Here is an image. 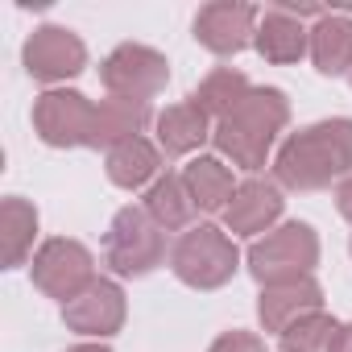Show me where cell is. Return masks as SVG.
I'll return each instance as SVG.
<instances>
[{"instance_id": "1", "label": "cell", "mask_w": 352, "mask_h": 352, "mask_svg": "<svg viewBox=\"0 0 352 352\" xmlns=\"http://www.w3.org/2000/svg\"><path fill=\"white\" fill-rule=\"evenodd\" d=\"M270 170V179L294 195L340 187L352 174V116H327L286 133Z\"/></svg>"}, {"instance_id": "2", "label": "cell", "mask_w": 352, "mask_h": 352, "mask_svg": "<svg viewBox=\"0 0 352 352\" xmlns=\"http://www.w3.org/2000/svg\"><path fill=\"white\" fill-rule=\"evenodd\" d=\"M290 124V100L282 87H253L224 120H216V153L232 162V170H249L253 179L265 170L270 153H278L282 133Z\"/></svg>"}, {"instance_id": "3", "label": "cell", "mask_w": 352, "mask_h": 352, "mask_svg": "<svg viewBox=\"0 0 352 352\" xmlns=\"http://www.w3.org/2000/svg\"><path fill=\"white\" fill-rule=\"evenodd\" d=\"M319 232L307 220H286L274 232H265L261 241L249 245L245 253V270L257 286H278V282H298V278H315L319 265Z\"/></svg>"}, {"instance_id": "4", "label": "cell", "mask_w": 352, "mask_h": 352, "mask_svg": "<svg viewBox=\"0 0 352 352\" xmlns=\"http://www.w3.org/2000/svg\"><path fill=\"white\" fill-rule=\"evenodd\" d=\"M170 274L191 290H220L241 274V249L220 224H195L170 241Z\"/></svg>"}, {"instance_id": "5", "label": "cell", "mask_w": 352, "mask_h": 352, "mask_svg": "<svg viewBox=\"0 0 352 352\" xmlns=\"http://www.w3.org/2000/svg\"><path fill=\"white\" fill-rule=\"evenodd\" d=\"M104 265L112 270V278H133V282L170 265L166 232L149 220V212L141 204H124L112 216V224L104 232Z\"/></svg>"}, {"instance_id": "6", "label": "cell", "mask_w": 352, "mask_h": 352, "mask_svg": "<svg viewBox=\"0 0 352 352\" xmlns=\"http://www.w3.org/2000/svg\"><path fill=\"white\" fill-rule=\"evenodd\" d=\"M96 278H100L96 274V257L75 236H50V241H42L38 253H34V261H30L34 290H42L46 298H54L63 307L71 298H79Z\"/></svg>"}, {"instance_id": "7", "label": "cell", "mask_w": 352, "mask_h": 352, "mask_svg": "<svg viewBox=\"0 0 352 352\" xmlns=\"http://www.w3.org/2000/svg\"><path fill=\"white\" fill-rule=\"evenodd\" d=\"M34 133L50 149H91L96 129V100H87L75 87H54L34 100Z\"/></svg>"}, {"instance_id": "8", "label": "cell", "mask_w": 352, "mask_h": 352, "mask_svg": "<svg viewBox=\"0 0 352 352\" xmlns=\"http://www.w3.org/2000/svg\"><path fill=\"white\" fill-rule=\"evenodd\" d=\"M21 67L34 83L54 91L87 71V42L67 25H38L21 46Z\"/></svg>"}, {"instance_id": "9", "label": "cell", "mask_w": 352, "mask_h": 352, "mask_svg": "<svg viewBox=\"0 0 352 352\" xmlns=\"http://www.w3.org/2000/svg\"><path fill=\"white\" fill-rule=\"evenodd\" d=\"M100 83L108 96H124V100H141L149 104L153 96L166 91L170 83V63L162 50L141 46V42H120L104 63H100Z\"/></svg>"}, {"instance_id": "10", "label": "cell", "mask_w": 352, "mask_h": 352, "mask_svg": "<svg viewBox=\"0 0 352 352\" xmlns=\"http://www.w3.org/2000/svg\"><path fill=\"white\" fill-rule=\"evenodd\" d=\"M257 21H261V9L253 5H241V0H212L195 13V42L216 54V58H236L241 50L253 46V34H257Z\"/></svg>"}, {"instance_id": "11", "label": "cell", "mask_w": 352, "mask_h": 352, "mask_svg": "<svg viewBox=\"0 0 352 352\" xmlns=\"http://www.w3.org/2000/svg\"><path fill=\"white\" fill-rule=\"evenodd\" d=\"M282 212H286V191L274 183V179H245L224 212V232L236 241H261L265 232H274L282 224Z\"/></svg>"}, {"instance_id": "12", "label": "cell", "mask_w": 352, "mask_h": 352, "mask_svg": "<svg viewBox=\"0 0 352 352\" xmlns=\"http://www.w3.org/2000/svg\"><path fill=\"white\" fill-rule=\"evenodd\" d=\"M129 319V302H124V286L120 278H96L79 298H71L63 307V323L75 336L87 340H108L124 327Z\"/></svg>"}, {"instance_id": "13", "label": "cell", "mask_w": 352, "mask_h": 352, "mask_svg": "<svg viewBox=\"0 0 352 352\" xmlns=\"http://www.w3.org/2000/svg\"><path fill=\"white\" fill-rule=\"evenodd\" d=\"M315 311H323V286H319V278L261 286V294H257V323L270 336H282L286 327H294L298 319H307Z\"/></svg>"}, {"instance_id": "14", "label": "cell", "mask_w": 352, "mask_h": 352, "mask_svg": "<svg viewBox=\"0 0 352 352\" xmlns=\"http://www.w3.org/2000/svg\"><path fill=\"white\" fill-rule=\"evenodd\" d=\"M153 133H157L162 157H191V153L199 157V149L216 137V120H212L199 104L183 100V104H166V108L157 112Z\"/></svg>"}, {"instance_id": "15", "label": "cell", "mask_w": 352, "mask_h": 352, "mask_svg": "<svg viewBox=\"0 0 352 352\" xmlns=\"http://www.w3.org/2000/svg\"><path fill=\"white\" fill-rule=\"evenodd\" d=\"M253 50L265 63H274V67L302 63V58H311V30L294 13H286L282 5H270V9H261L257 34H253Z\"/></svg>"}, {"instance_id": "16", "label": "cell", "mask_w": 352, "mask_h": 352, "mask_svg": "<svg viewBox=\"0 0 352 352\" xmlns=\"http://www.w3.org/2000/svg\"><path fill=\"white\" fill-rule=\"evenodd\" d=\"M104 174L108 183L120 191H149L162 179V149L149 137H133L120 141L116 149L104 153Z\"/></svg>"}, {"instance_id": "17", "label": "cell", "mask_w": 352, "mask_h": 352, "mask_svg": "<svg viewBox=\"0 0 352 352\" xmlns=\"http://www.w3.org/2000/svg\"><path fill=\"white\" fill-rule=\"evenodd\" d=\"M141 208L149 212V220L170 236V232H191L195 228V216H199V208H195V199H191V191H187V183H183V170H162V179L145 191V199H141Z\"/></svg>"}, {"instance_id": "18", "label": "cell", "mask_w": 352, "mask_h": 352, "mask_svg": "<svg viewBox=\"0 0 352 352\" xmlns=\"http://www.w3.org/2000/svg\"><path fill=\"white\" fill-rule=\"evenodd\" d=\"M183 183H187V191H191V199L204 216H224L236 187H241L232 166L224 157H212V153H199L183 166Z\"/></svg>"}, {"instance_id": "19", "label": "cell", "mask_w": 352, "mask_h": 352, "mask_svg": "<svg viewBox=\"0 0 352 352\" xmlns=\"http://www.w3.org/2000/svg\"><path fill=\"white\" fill-rule=\"evenodd\" d=\"M153 108L141 100H124V96H104L96 104V129H91V149H116L120 141L145 137V129L153 124Z\"/></svg>"}, {"instance_id": "20", "label": "cell", "mask_w": 352, "mask_h": 352, "mask_svg": "<svg viewBox=\"0 0 352 352\" xmlns=\"http://www.w3.org/2000/svg\"><path fill=\"white\" fill-rule=\"evenodd\" d=\"M38 208L21 195H5L0 204V253H5V270H21L34 261V241H38Z\"/></svg>"}, {"instance_id": "21", "label": "cell", "mask_w": 352, "mask_h": 352, "mask_svg": "<svg viewBox=\"0 0 352 352\" xmlns=\"http://www.w3.org/2000/svg\"><path fill=\"white\" fill-rule=\"evenodd\" d=\"M311 67L323 79L352 75V17L327 13L311 25Z\"/></svg>"}, {"instance_id": "22", "label": "cell", "mask_w": 352, "mask_h": 352, "mask_svg": "<svg viewBox=\"0 0 352 352\" xmlns=\"http://www.w3.org/2000/svg\"><path fill=\"white\" fill-rule=\"evenodd\" d=\"M249 91H253V83H249V75H245L241 67H216V71H208V75L195 83V91H191L187 100L199 104L212 120H224Z\"/></svg>"}, {"instance_id": "23", "label": "cell", "mask_w": 352, "mask_h": 352, "mask_svg": "<svg viewBox=\"0 0 352 352\" xmlns=\"http://www.w3.org/2000/svg\"><path fill=\"white\" fill-rule=\"evenodd\" d=\"M340 327H344V323H340L336 315L315 311V315L298 319L294 327H286V331L278 336V348H282V352H331Z\"/></svg>"}, {"instance_id": "24", "label": "cell", "mask_w": 352, "mask_h": 352, "mask_svg": "<svg viewBox=\"0 0 352 352\" xmlns=\"http://www.w3.org/2000/svg\"><path fill=\"white\" fill-rule=\"evenodd\" d=\"M208 352H265V340L257 331H245V327H232V331H220L212 340Z\"/></svg>"}, {"instance_id": "25", "label": "cell", "mask_w": 352, "mask_h": 352, "mask_svg": "<svg viewBox=\"0 0 352 352\" xmlns=\"http://www.w3.org/2000/svg\"><path fill=\"white\" fill-rule=\"evenodd\" d=\"M336 212H340V216L352 224V174H348V179L336 187Z\"/></svg>"}, {"instance_id": "26", "label": "cell", "mask_w": 352, "mask_h": 352, "mask_svg": "<svg viewBox=\"0 0 352 352\" xmlns=\"http://www.w3.org/2000/svg\"><path fill=\"white\" fill-rule=\"evenodd\" d=\"M331 352H352V323H344L340 327V336H336V348Z\"/></svg>"}, {"instance_id": "27", "label": "cell", "mask_w": 352, "mask_h": 352, "mask_svg": "<svg viewBox=\"0 0 352 352\" xmlns=\"http://www.w3.org/2000/svg\"><path fill=\"white\" fill-rule=\"evenodd\" d=\"M67 352H112V348H108L104 340H87V344H71Z\"/></svg>"}, {"instance_id": "28", "label": "cell", "mask_w": 352, "mask_h": 352, "mask_svg": "<svg viewBox=\"0 0 352 352\" xmlns=\"http://www.w3.org/2000/svg\"><path fill=\"white\" fill-rule=\"evenodd\" d=\"M348 253H352V241H348Z\"/></svg>"}, {"instance_id": "29", "label": "cell", "mask_w": 352, "mask_h": 352, "mask_svg": "<svg viewBox=\"0 0 352 352\" xmlns=\"http://www.w3.org/2000/svg\"><path fill=\"white\" fill-rule=\"evenodd\" d=\"M348 83H352V75H348Z\"/></svg>"}]
</instances>
